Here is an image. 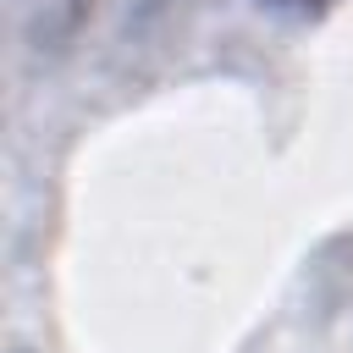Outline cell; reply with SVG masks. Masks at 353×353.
I'll list each match as a JSON object with an SVG mask.
<instances>
[{
	"mask_svg": "<svg viewBox=\"0 0 353 353\" xmlns=\"http://www.w3.org/2000/svg\"><path fill=\"white\" fill-rule=\"evenodd\" d=\"M298 6H320V0H298Z\"/></svg>",
	"mask_w": 353,
	"mask_h": 353,
	"instance_id": "obj_1",
	"label": "cell"
}]
</instances>
